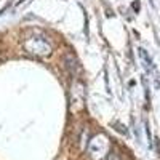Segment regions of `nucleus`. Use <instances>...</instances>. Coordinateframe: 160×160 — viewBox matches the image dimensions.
<instances>
[{
    "label": "nucleus",
    "instance_id": "1",
    "mask_svg": "<svg viewBox=\"0 0 160 160\" xmlns=\"http://www.w3.org/2000/svg\"><path fill=\"white\" fill-rule=\"evenodd\" d=\"M24 50L35 58H48L51 55V45L47 38L40 35H32L24 40Z\"/></svg>",
    "mask_w": 160,
    "mask_h": 160
}]
</instances>
